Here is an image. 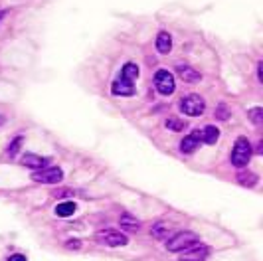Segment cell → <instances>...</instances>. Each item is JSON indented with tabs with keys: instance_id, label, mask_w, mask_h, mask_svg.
<instances>
[{
	"instance_id": "6da1fadb",
	"label": "cell",
	"mask_w": 263,
	"mask_h": 261,
	"mask_svg": "<svg viewBox=\"0 0 263 261\" xmlns=\"http://www.w3.org/2000/svg\"><path fill=\"white\" fill-rule=\"evenodd\" d=\"M139 78V65L137 64H125L119 78L113 81L111 85V93L119 95V97H131L135 95V79Z\"/></svg>"
},
{
	"instance_id": "7a4b0ae2",
	"label": "cell",
	"mask_w": 263,
	"mask_h": 261,
	"mask_svg": "<svg viewBox=\"0 0 263 261\" xmlns=\"http://www.w3.org/2000/svg\"><path fill=\"white\" fill-rule=\"evenodd\" d=\"M251 155H253V148H251V143L246 139V137H239L234 144V151H232V164L237 166V169H243V166H248L251 160Z\"/></svg>"
},
{
	"instance_id": "3957f363",
	"label": "cell",
	"mask_w": 263,
	"mask_h": 261,
	"mask_svg": "<svg viewBox=\"0 0 263 261\" xmlns=\"http://www.w3.org/2000/svg\"><path fill=\"white\" fill-rule=\"evenodd\" d=\"M95 241L101 246H107V248H123L129 244V237L115 228H107V230H101L95 234Z\"/></svg>"
},
{
	"instance_id": "277c9868",
	"label": "cell",
	"mask_w": 263,
	"mask_h": 261,
	"mask_svg": "<svg viewBox=\"0 0 263 261\" xmlns=\"http://www.w3.org/2000/svg\"><path fill=\"white\" fill-rule=\"evenodd\" d=\"M198 241L200 239H198V235L194 232H178L176 235H172L171 239H166V249L172 251V253H178V251L192 248Z\"/></svg>"
},
{
	"instance_id": "5b68a950",
	"label": "cell",
	"mask_w": 263,
	"mask_h": 261,
	"mask_svg": "<svg viewBox=\"0 0 263 261\" xmlns=\"http://www.w3.org/2000/svg\"><path fill=\"white\" fill-rule=\"evenodd\" d=\"M180 111L188 115V117H200L204 111H206V103H204V99L196 95V93H190V95H186L180 99Z\"/></svg>"
},
{
	"instance_id": "8992f818",
	"label": "cell",
	"mask_w": 263,
	"mask_h": 261,
	"mask_svg": "<svg viewBox=\"0 0 263 261\" xmlns=\"http://www.w3.org/2000/svg\"><path fill=\"white\" fill-rule=\"evenodd\" d=\"M32 180L38 184H60L64 180V172L60 166H46L42 170H36L32 174Z\"/></svg>"
},
{
	"instance_id": "52a82bcc",
	"label": "cell",
	"mask_w": 263,
	"mask_h": 261,
	"mask_svg": "<svg viewBox=\"0 0 263 261\" xmlns=\"http://www.w3.org/2000/svg\"><path fill=\"white\" fill-rule=\"evenodd\" d=\"M155 87L160 95H172L174 89H176V81H174V76L166 69H158L157 76H155Z\"/></svg>"
},
{
	"instance_id": "ba28073f",
	"label": "cell",
	"mask_w": 263,
	"mask_h": 261,
	"mask_svg": "<svg viewBox=\"0 0 263 261\" xmlns=\"http://www.w3.org/2000/svg\"><path fill=\"white\" fill-rule=\"evenodd\" d=\"M210 255V249L208 246H204V244H194L192 248H188L182 251V255H180V261H204L206 257Z\"/></svg>"
},
{
	"instance_id": "9c48e42d",
	"label": "cell",
	"mask_w": 263,
	"mask_h": 261,
	"mask_svg": "<svg viewBox=\"0 0 263 261\" xmlns=\"http://www.w3.org/2000/svg\"><path fill=\"white\" fill-rule=\"evenodd\" d=\"M20 162H22L24 166H28V169L42 170V169H46V166L50 164V158L40 157V155H34V153H26V155H22Z\"/></svg>"
},
{
	"instance_id": "30bf717a",
	"label": "cell",
	"mask_w": 263,
	"mask_h": 261,
	"mask_svg": "<svg viewBox=\"0 0 263 261\" xmlns=\"http://www.w3.org/2000/svg\"><path fill=\"white\" fill-rule=\"evenodd\" d=\"M200 143H202V141H200V129H196V130H192L190 135H186L184 139L180 141V151H182L184 155H190V153L196 151Z\"/></svg>"
},
{
	"instance_id": "8fae6325",
	"label": "cell",
	"mask_w": 263,
	"mask_h": 261,
	"mask_svg": "<svg viewBox=\"0 0 263 261\" xmlns=\"http://www.w3.org/2000/svg\"><path fill=\"white\" fill-rule=\"evenodd\" d=\"M119 223H121V230L131 232V234L141 230V222H139L135 216H131V214H123V216L119 218Z\"/></svg>"
},
{
	"instance_id": "7c38bea8",
	"label": "cell",
	"mask_w": 263,
	"mask_h": 261,
	"mask_svg": "<svg viewBox=\"0 0 263 261\" xmlns=\"http://www.w3.org/2000/svg\"><path fill=\"white\" fill-rule=\"evenodd\" d=\"M176 71H178V78L182 79V81H186V83H194V81L200 79V71H196L190 65H178Z\"/></svg>"
},
{
	"instance_id": "4fadbf2b",
	"label": "cell",
	"mask_w": 263,
	"mask_h": 261,
	"mask_svg": "<svg viewBox=\"0 0 263 261\" xmlns=\"http://www.w3.org/2000/svg\"><path fill=\"white\" fill-rule=\"evenodd\" d=\"M218 139H220V130L216 129L214 125H208V127H204V129L200 130V141H202V143L216 144Z\"/></svg>"
},
{
	"instance_id": "5bb4252c",
	"label": "cell",
	"mask_w": 263,
	"mask_h": 261,
	"mask_svg": "<svg viewBox=\"0 0 263 261\" xmlns=\"http://www.w3.org/2000/svg\"><path fill=\"white\" fill-rule=\"evenodd\" d=\"M155 44H157V50L160 53H168L172 50V36L168 32H158Z\"/></svg>"
},
{
	"instance_id": "9a60e30c",
	"label": "cell",
	"mask_w": 263,
	"mask_h": 261,
	"mask_svg": "<svg viewBox=\"0 0 263 261\" xmlns=\"http://www.w3.org/2000/svg\"><path fill=\"white\" fill-rule=\"evenodd\" d=\"M237 182L241 184V186L253 188L255 184L259 182V178H257V174H253V172H250V170H241V172L237 174Z\"/></svg>"
},
{
	"instance_id": "2e32d148",
	"label": "cell",
	"mask_w": 263,
	"mask_h": 261,
	"mask_svg": "<svg viewBox=\"0 0 263 261\" xmlns=\"http://www.w3.org/2000/svg\"><path fill=\"white\" fill-rule=\"evenodd\" d=\"M76 202H62V204H58L55 206V216H60V218H69V216H73L76 214Z\"/></svg>"
},
{
	"instance_id": "e0dca14e",
	"label": "cell",
	"mask_w": 263,
	"mask_h": 261,
	"mask_svg": "<svg viewBox=\"0 0 263 261\" xmlns=\"http://www.w3.org/2000/svg\"><path fill=\"white\" fill-rule=\"evenodd\" d=\"M168 232H171V230H168L166 223H157V226L151 230V235H153L155 239H166V237H168Z\"/></svg>"
},
{
	"instance_id": "ac0fdd59",
	"label": "cell",
	"mask_w": 263,
	"mask_h": 261,
	"mask_svg": "<svg viewBox=\"0 0 263 261\" xmlns=\"http://www.w3.org/2000/svg\"><path fill=\"white\" fill-rule=\"evenodd\" d=\"M22 143H24V137H22V135H18V137L14 139L12 143L8 144V148H6V155H8L10 158H14L16 155H18V151H20Z\"/></svg>"
},
{
	"instance_id": "d6986e66",
	"label": "cell",
	"mask_w": 263,
	"mask_h": 261,
	"mask_svg": "<svg viewBox=\"0 0 263 261\" xmlns=\"http://www.w3.org/2000/svg\"><path fill=\"white\" fill-rule=\"evenodd\" d=\"M164 125H166L171 130H184L186 129V121H182V119H178V117H168Z\"/></svg>"
},
{
	"instance_id": "ffe728a7",
	"label": "cell",
	"mask_w": 263,
	"mask_h": 261,
	"mask_svg": "<svg viewBox=\"0 0 263 261\" xmlns=\"http://www.w3.org/2000/svg\"><path fill=\"white\" fill-rule=\"evenodd\" d=\"M248 117L251 119V123H253V125H261L263 123V109L261 107H253V109L248 111Z\"/></svg>"
},
{
	"instance_id": "44dd1931",
	"label": "cell",
	"mask_w": 263,
	"mask_h": 261,
	"mask_svg": "<svg viewBox=\"0 0 263 261\" xmlns=\"http://www.w3.org/2000/svg\"><path fill=\"white\" fill-rule=\"evenodd\" d=\"M228 115H230V113H228L226 105L222 103V105H220V109H218V113H216V117L220 119V121H226V119H228Z\"/></svg>"
},
{
	"instance_id": "7402d4cb",
	"label": "cell",
	"mask_w": 263,
	"mask_h": 261,
	"mask_svg": "<svg viewBox=\"0 0 263 261\" xmlns=\"http://www.w3.org/2000/svg\"><path fill=\"white\" fill-rule=\"evenodd\" d=\"M66 246L69 249H79V248H81V241H79V239H69Z\"/></svg>"
},
{
	"instance_id": "603a6c76",
	"label": "cell",
	"mask_w": 263,
	"mask_h": 261,
	"mask_svg": "<svg viewBox=\"0 0 263 261\" xmlns=\"http://www.w3.org/2000/svg\"><path fill=\"white\" fill-rule=\"evenodd\" d=\"M8 261H26V257H24V255H20V253H16V255H10Z\"/></svg>"
},
{
	"instance_id": "cb8c5ba5",
	"label": "cell",
	"mask_w": 263,
	"mask_h": 261,
	"mask_svg": "<svg viewBox=\"0 0 263 261\" xmlns=\"http://www.w3.org/2000/svg\"><path fill=\"white\" fill-rule=\"evenodd\" d=\"M6 14H8V10H6V8H4V10H0V20H2V18H4Z\"/></svg>"
},
{
	"instance_id": "d4e9b609",
	"label": "cell",
	"mask_w": 263,
	"mask_h": 261,
	"mask_svg": "<svg viewBox=\"0 0 263 261\" xmlns=\"http://www.w3.org/2000/svg\"><path fill=\"white\" fill-rule=\"evenodd\" d=\"M4 125V115H0V127Z\"/></svg>"
}]
</instances>
